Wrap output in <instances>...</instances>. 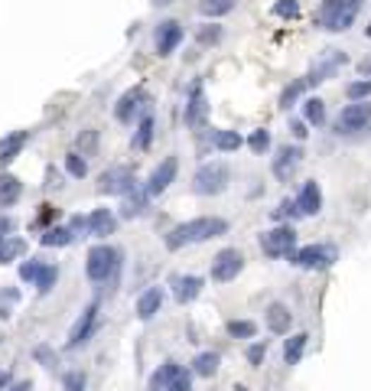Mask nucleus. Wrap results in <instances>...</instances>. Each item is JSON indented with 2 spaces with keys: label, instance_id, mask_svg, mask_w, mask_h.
Returning <instances> with one entry per match:
<instances>
[{
  "label": "nucleus",
  "instance_id": "1",
  "mask_svg": "<svg viewBox=\"0 0 371 391\" xmlns=\"http://www.w3.org/2000/svg\"><path fill=\"white\" fill-rule=\"evenodd\" d=\"M228 231V222L225 219H215V215H202V219H193V222H183L176 229L166 235V248L169 251H179L183 245H199V241H209V239H219Z\"/></svg>",
  "mask_w": 371,
  "mask_h": 391
},
{
  "label": "nucleus",
  "instance_id": "2",
  "mask_svg": "<svg viewBox=\"0 0 371 391\" xmlns=\"http://www.w3.org/2000/svg\"><path fill=\"white\" fill-rule=\"evenodd\" d=\"M365 0H322L320 13H316V23L329 33H346L348 26L355 23L358 10H362Z\"/></svg>",
  "mask_w": 371,
  "mask_h": 391
},
{
  "label": "nucleus",
  "instance_id": "3",
  "mask_svg": "<svg viewBox=\"0 0 371 391\" xmlns=\"http://www.w3.org/2000/svg\"><path fill=\"white\" fill-rule=\"evenodd\" d=\"M231 183V170H228L221 160H212V163H202L193 176V189L199 196H219L228 189Z\"/></svg>",
  "mask_w": 371,
  "mask_h": 391
},
{
  "label": "nucleus",
  "instance_id": "4",
  "mask_svg": "<svg viewBox=\"0 0 371 391\" xmlns=\"http://www.w3.org/2000/svg\"><path fill=\"white\" fill-rule=\"evenodd\" d=\"M362 131H371V104L368 102L346 104L336 118V134H362Z\"/></svg>",
  "mask_w": 371,
  "mask_h": 391
},
{
  "label": "nucleus",
  "instance_id": "5",
  "mask_svg": "<svg viewBox=\"0 0 371 391\" xmlns=\"http://www.w3.org/2000/svg\"><path fill=\"white\" fill-rule=\"evenodd\" d=\"M118 271V251L111 245H95L88 251V261H85V274L92 277V281H108L111 274Z\"/></svg>",
  "mask_w": 371,
  "mask_h": 391
},
{
  "label": "nucleus",
  "instance_id": "6",
  "mask_svg": "<svg viewBox=\"0 0 371 391\" xmlns=\"http://www.w3.org/2000/svg\"><path fill=\"white\" fill-rule=\"evenodd\" d=\"M336 258H339V251L332 245H306V248H300V251H293L290 261H293L296 267H303V271H322V267H332Z\"/></svg>",
  "mask_w": 371,
  "mask_h": 391
},
{
  "label": "nucleus",
  "instance_id": "7",
  "mask_svg": "<svg viewBox=\"0 0 371 391\" xmlns=\"http://www.w3.org/2000/svg\"><path fill=\"white\" fill-rule=\"evenodd\" d=\"M261 248L267 258H284V255H293L296 248V231L293 225H277V229H270L261 235Z\"/></svg>",
  "mask_w": 371,
  "mask_h": 391
},
{
  "label": "nucleus",
  "instance_id": "8",
  "mask_svg": "<svg viewBox=\"0 0 371 391\" xmlns=\"http://www.w3.org/2000/svg\"><path fill=\"white\" fill-rule=\"evenodd\" d=\"M241 267H245L241 251L238 248H221L219 255L212 258V281H219V284L235 281L238 274H241Z\"/></svg>",
  "mask_w": 371,
  "mask_h": 391
},
{
  "label": "nucleus",
  "instance_id": "9",
  "mask_svg": "<svg viewBox=\"0 0 371 391\" xmlns=\"http://www.w3.org/2000/svg\"><path fill=\"white\" fill-rule=\"evenodd\" d=\"M134 186H137V176L130 167H111L98 179V193H104V196H127Z\"/></svg>",
  "mask_w": 371,
  "mask_h": 391
},
{
  "label": "nucleus",
  "instance_id": "10",
  "mask_svg": "<svg viewBox=\"0 0 371 391\" xmlns=\"http://www.w3.org/2000/svg\"><path fill=\"white\" fill-rule=\"evenodd\" d=\"M348 62V56L342 49H326L316 59V66H312V72H310V78H306V85H320V82H326V78H332L339 72V68Z\"/></svg>",
  "mask_w": 371,
  "mask_h": 391
},
{
  "label": "nucleus",
  "instance_id": "11",
  "mask_svg": "<svg viewBox=\"0 0 371 391\" xmlns=\"http://www.w3.org/2000/svg\"><path fill=\"white\" fill-rule=\"evenodd\" d=\"M179 43H183V23H179V20H163V23L153 30L157 56H173Z\"/></svg>",
  "mask_w": 371,
  "mask_h": 391
},
{
  "label": "nucleus",
  "instance_id": "12",
  "mask_svg": "<svg viewBox=\"0 0 371 391\" xmlns=\"http://www.w3.org/2000/svg\"><path fill=\"white\" fill-rule=\"evenodd\" d=\"M176 173H179V160H176V157H163L160 167L150 173V179H147V193H150V196L166 193V189L173 186Z\"/></svg>",
  "mask_w": 371,
  "mask_h": 391
},
{
  "label": "nucleus",
  "instance_id": "13",
  "mask_svg": "<svg viewBox=\"0 0 371 391\" xmlns=\"http://www.w3.org/2000/svg\"><path fill=\"white\" fill-rule=\"evenodd\" d=\"M205 114H209V102H205L202 85L195 82V85L189 88V102H186V111H183L186 128H202V124H205Z\"/></svg>",
  "mask_w": 371,
  "mask_h": 391
},
{
  "label": "nucleus",
  "instance_id": "14",
  "mask_svg": "<svg viewBox=\"0 0 371 391\" xmlns=\"http://www.w3.org/2000/svg\"><path fill=\"white\" fill-rule=\"evenodd\" d=\"M95 323H98V306H85V313L75 320V326L68 330V342L66 346L68 349H78L82 342H88V336H92V330H95Z\"/></svg>",
  "mask_w": 371,
  "mask_h": 391
},
{
  "label": "nucleus",
  "instance_id": "15",
  "mask_svg": "<svg viewBox=\"0 0 371 391\" xmlns=\"http://www.w3.org/2000/svg\"><path fill=\"white\" fill-rule=\"evenodd\" d=\"M300 160H303V147H280L277 157H274V176L277 179H290L296 173V167H300Z\"/></svg>",
  "mask_w": 371,
  "mask_h": 391
},
{
  "label": "nucleus",
  "instance_id": "16",
  "mask_svg": "<svg viewBox=\"0 0 371 391\" xmlns=\"http://www.w3.org/2000/svg\"><path fill=\"white\" fill-rule=\"evenodd\" d=\"M114 229H118V215L111 212V209H95L88 215V231H92L95 239H108V235H114Z\"/></svg>",
  "mask_w": 371,
  "mask_h": 391
},
{
  "label": "nucleus",
  "instance_id": "17",
  "mask_svg": "<svg viewBox=\"0 0 371 391\" xmlns=\"http://www.w3.org/2000/svg\"><path fill=\"white\" fill-rule=\"evenodd\" d=\"M140 102H147L140 88H134V92H124V95H121V102H118V108H114V118H118L121 124H130L137 111L144 108Z\"/></svg>",
  "mask_w": 371,
  "mask_h": 391
},
{
  "label": "nucleus",
  "instance_id": "18",
  "mask_svg": "<svg viewBox=\"0 0 371 391\" xmlns=\"http://www.w3.org/2000/svg\"><path fill=\"white\" fill-rule=\"evenodd\" d=\"M296 205H300V212L303 215H316L322 209V189H320L316 179L303 183V189H300V196H296Z\"/></svg>",
  "mask_w": 371,
  "mask_h": 391
},
{
  "label": "nucleus",
  "instance_id": "19",
  "mask_svg": "<svg viewBox=\"0 0 371 391\" xmlns=\"http://www.w3.org/2000/svg\"><path fill=\"white\" fill-rule=\"evenodd\" d=\"M264 320H267V330L277 332V336H284V332H290V323H293V313H290L284 303H270L267 313H264Z\"/></svg>",
  "mask_w": 371,
  "mask_h": 391
},
{
  "label": "nucleus",
  "instance_id": "20",
  "mask_svg": "<svg viewBox=\"0 0 371 391\" xmlns=\"http://www.w3.org/2000/svg\"><path fill=\"white\" fill-rule=\"evenodd\" d=\"M26 140H30V131H13V134L4 137V140H0V163L17 160L20 150L26 147Z\"/></svg>",
  "mask_w": 371,
  "mask_h": 391
},
{
  "label": "nucleus",
  "instance_id": "21",
  "mask_svg": "<svg viewBox=\"0 0 371 391\" xmlns=\"http://www.w3.org/2000/svg\"><path fill=\"white\" fill-rule=\"evenodd\" d=\"M147 199H150V193L140 189V186H134L130 193H127L124 205H121V215H124V219H140V215L147 212Z\"/></svg>",
  "mask_w": 371,
  "mask_h": 391
},
{
  "label": "nucleus",
  "instance_id": "22",
  "mask_svg": "<svg viewBox=\"0 0 371 391\" xmlns=\"http://www.w3.org/2000/svg\"><path fill=\"white\" fill-rule=\"evenodd\" d=\"M160 306H163V290L150 287L140 294V300H137V316H140V320H153V316L160 313Z\"/></svg>",
  "mask_w": 371,
  "mask_h": 391
},
{
  "label": "nucleus",
  "instance_id": "23",
  "mask_svg": "<svg viewBox=\"0 0 371 391\" xmlns=\"http://www.w3.org/2000/svg\"><path fill=\"white\" fill-rule=\"evenodd\" d=\"M179 375H183V368H179L176 362H166V366H160L157 372L150 375V391H166L169 385L179 378Z\"/></svg>",
  "mask_w": 371,
  "mask_h": 391
},
{
  "label": "nucleus",
  "instance_id": "24",
  "mask_svg": "<svg viewBox=\"0 0 371 391\" xmlns=\"http://www.w3.org/2000/svg\"><path fill=\"white\" fill-rule=\"evenodd\" d=\"M20 193H23L20 179L10 176V173H4V176H0V209H10V205L20 199Z\"/></svg>",
  "mask_w": 371,
  "mask_h": 391
},
{
  "label": "nucleus",
  "instance_id": "25",
  "mask_svg": "<svg viewBox=\"0 0 371 391\" xmlns=\"http://www.w3.org/2000/svg\"><path fill=\"white\" fill-rule=\"evenodd\" d=\"M199 294H202V277H193V274H189V277H179L176 281V300L179 303H193Z\"/></svg>",
  "mask_w": 371,
  "mask_h": 391
},
{
  "label": "nucleus",
  "instance_id": "26",
  "mask_svg": "<svg viewBox=\"0 0 371 391\" xmlns=\"http://www.w3.org/2000/svg\"><path fill=\"white\" fill-rule=\"evenodd\" d=\"M241 144H245V140H241V134H238V131H225V128L212 131V147H215V150L231 153V150H238Z\"/></svg>",
  "mask_w": 371,
  "mask_h": 391
},
{
  "label": "nucleus",
  "instance_id": "27",
  "mask_svg": "<svg viewBox=\"0 0 371 391\" xmlns=\"http://www.w3.org/2000/svg\"><path fill=\"white\" fill-rule=\"evenodd\" d=\"M306 342H310V336H306V332H296V336H290V339L284 342V362H287V366H296V362L303 359Z\"/></svg>",
  "mask_w": 371,
  "mask_h": 391
},
{
  "label": "nucleus",
  "instance_id": "28",
  "mask_svg": "<svg viewBox=\"0 0 371 391\" xmlns=\"http://www.w3.org/2000/svg\"><path fill=\"white\" fill-rule=\"evenodd\" d=\"M303 118H306V124H312V128H322V124H326V102H322V98H306Z\"/></svg>",
  "mask_w": 371,
  "mask_h": 391
},
{
  "label": "nucleus",
  "instance_id": "29",
  "mask_svg": "<svg viewBox=\"0 0 371 391\" xmlns=\"http://www.w3.org/2000/svg\"><path fill=\"white\" fill-rule=\"evenodd\" d=\"M72 239H75V235H72V229H66V225H52V229H46L39 235V241L46 248H62V245H68Z\"/></svg>",
  "mask_w": 371,
  "mask_h": 391
},
{
  "label": "nucleus",
  "instance_id": "30",
  "mask_svg": "<svg viewBox=\"0 0 371 391\" xmlns=\"http://www.w3.org/2000/svg\"><path fill=\"white\" fill-rule=\"evenodd\" d=\"M26 251V241L17 239V235H7V239H0V264L13 261V258H20Z\"/></svg>",
  "mask_w": 371,
  "mask_h": 391
},
{
  "label": "nucleus",
  "instance_id": "31",
  "mask_svg": "<svg viewBox=\"0 0 371 391\" xmlns=\"http://www.w3.org/2000/svg\"><path fill=\"white\" fill-rule=\"evenodd\" d=\"M219 352H199V356H195V362H193V368H195V375H205V378H209V375H215L219 372Z\"/></svg>",
  "mask_w": 371,
  "mask_h": 391
},
{
  "label": "nucleus",
  "instance_id": "32",
  "mask_svg": "<svg viewBox=\"0 0 371 391\" xmlns=\"http://www.w3.org/2000/svg\"><path fill=\"white\" fill-rule=\"evenodd\" d=\"M235 10V0H202L199 4V13L202 17H225Z\"/></svg>",
  "mask_w": 371,
  "mask_h": 391
},
{
  "label": "nucleus",
  "instance_id": "33",
  "mask_svg": "<svg viewBox=\"0 0 371 391\" xmlns=\"http://www.w3.org/2000/svg\"><path fill=\"white\" fill-rule=\"evenodd\" d=\"M56 281H59V267H56V264H42V271H39L33 287L39 290V294H49V290L56 287Z\"/></svg>",
  "mask_w": 371,
  "mask_h": 391
},
{
  "label": "nucleus",
  "instance_id": "34",
  "mask_svg": "<svg viewBox=\"0 0 371 391\" xmlns=\"http://www.w3.org/2000/svg\"><path fill=\"white\" fill-rule=\"evenodd\" d=\"M150 140H153V118H150V114H144V118H140V124H137L134 147H137V150H147V147H150Z\"/></svg>",
  "mask_w": 371,
  "mask_h": 391
},
{
  "label": "nucleus",
  "instance_id": "35",
  "mask_svg": "<svg viewBox=\"0 0 371 391\" xmlns=\"http://www.w3.org/2000/svg\"><path fill=\"white\" fill-rule=\"evenodd\" d=\"M228 332H231L235 339H254V336H257V326H254L251 320H231Z\"/></svg>",
  "mask_w": 371,
  "mask_h": 391
},
{
  "label": "nucleus",
  "instance_id": "36",
  "mask_svg": "<svg viewBox=\"0 0 371 391\" xmlns=\"http://www.w3.org/2000/svg\"><path fill=\"white\" fill-rule=\"evenodd\" d=\"M274 13H277L280 20H296L300 17V0H277V4H274Z\"/></svg>",
  "mask_w": 371,
  "mask_h": 391
},
{
  "label": "nucleus",
  "instance_id": "37",
  "mask_svg": "<svg viewBox=\"0 0 371 391\" xmlns=\"http://www.w3.org/2000/svg\"><path fill=\"white\" fill-rule=\"evenodd\" d=\"M66 170H68V176L82 179L85 173H88V163H85L82 153H68V157H66Z\"/></svg>",
  "mask_w": 371,
  "mask_h": 391
},
{
  "label": "nucleus",
  "instance_id": "38",
  "mask_svg": "<svg viewBox=\"0 0 371 391\" xmlns=\"http://www.w3.org/2000/svg\"><path fill=\"white\" fill-rule=\"evenodd\" d=\"M248 147H251L257 157H261V153H267V150H270V131L257 128V131L251 134V140H248Z\"/></svg>",
  "mask_w": 371,
  "mask_h": 391
},
{
  "label": "nucleus",
  "instance_id": "39",
  "mask_svg": "<svg viewBox=\"0 0 371 391\" xmlns=\"http://www.w3.org/2000/svg\"><path fill=\"white\" fill-rule=\"evenodd\" d=\"M39 271H42V261H39V258H30V261L20 264V277H23V281H30V284H36Z\"/></svg>",
  "mask_w": 371,
  "mask_h": 391
},
{
  "label": "nucleus",
  "instance_id": "40",
  "mask_svg": "<svg viewBox=\"0 0 371 391\" xmlns=\"http://www.w3.org/2000/svg\"><path fill=\"white\" fill-rule=\"evenodd\" d=\"M346 95L352 98V102H368L371 98V82H352V85L346 88Z\"/></svg>",
  "mask_w": 371,
  "mask_h": 391
},
{
  "label": "nucleus",
  "instance_id": "41",
  "mask_svg": "<svg viewBox=\"0 0 371 391\" xmlns=\"http://www.w3.org/2000/svg\"><path fill=\"white\" fill-rule=\"evenodd\" d=\"M303 88H306V78H300V82H293V85H290L287 92L280 95V108H290V104H293L296 98L303 95Z\"/></svg>",
  "mask_w": 371,
  "mask_h": 391
},
{
  "label": "nucleus",
  "instance_id": "42",
  "mask_svg": "<svg viewBox=\"0 0 371 391\" xmlns=\"http://www.w3.org/2000/svg\"><path fill=\"white\" fill-rule=\"evenodd\" d=\"M296 219V215H303L300 212V205H296V199H284V203L277 205V209H274V219Z\"/></svg>",
  "mask_w": 371,
  "mask_h": 391
},
{
  "label": "nucleus",
  "instance_id": "43",
  "mask_svg": "<svg viewBox=\"0 0 371 391\" xmlns=\"http://www.w3.org/2000/svg\"><path fill=\"white\" fill-rule=\"evenodd\" d=\"M62 391H85V375L82 372H66V378H62Z\"/></svg>",
  "mask_w": 371,
  "mask_h": 391
},
{
  "label": "nucleus",
  "instance_id": "44",
  "mask_svg": "<svg viewBox=\"0 0 371 391\" xmlns=\"http://www.w3.org/2000/svg\"><path fill=\"white\" fill-rule=\"evenodd\" d=\"M221 40V26H202L199 30V43L202 46H212V43H219Z\"/></svg>",
  "mask_w": 371,
  "mask_h": 391
},
{
  "label": "nucleus",
  "instance_id": "45",
  "mask_svg": "<svg viewBox=\"0 0 371 391\" xmlns=\"http://www.w3.org/2000/svg\"><path fill=\"white\" fill-rule=\"evenodd\" d=\"M264 356H267V346H264V342H254V346L248 349V362H251V366H261Z\"/></svg>",
  "mask_w": 371,
  "mask_h": 391
},
{
  "label": "nucleus",
  "instance_id": "46",
  "mask_svg": "<svg viewBox=\"0 0 371 391\" xmlns=\"http://www.w3.org/2000/svg\"><path fill=\"white\" fill-rule=\"evenodd\" d=\"M95 140H98V134H95V131H88L85 137H78V147H82V157H85V153H92V150H95Z\"/></svg>",
  "mask_w": 371,
  "mask_h": 391
},
{
  "label": "nucleus",
  "instance_id": "47",
  "mask_svg": "<svg viewBox=\"0 0 371 391\" xmlns=\"http://www.w3.org/2000/svg\"><path fill=\"white\" fill-rule=\"evenodd\" d=\"M166 391H193V382H189V375H179V378H176V382H173V385H169V388Z\"/></svg>",
  "mask_w": 371,
  "mask_h": 391
},
{
  "label": "nucleus",
  "instance_id": "48",
  "mask_svg": "<svg viewBox=\"0 0 371 391\" xmlns=\"http://www.w3.org/2000/svg\"><path fill=\"white\" fill-rule=\"evenodd\" d=\"M68 229H72V235H75V231H85V229H88V219H82V215H75V219L68 222Z\"/></svg>",
  "mask_w": 371,
  "mask_h": 391
},
{
  "label": "nucleus",
  "instance_id": "49",
  "mask_svg": "<svg viewBox=\"0 0 371 391\" xmlns=\"http://www.w3.org/2000/svg\"><path fill=\"white\" fill-rule=\"evenodd\" d=\"M290 131H293L296 140H303V137H306V124H300V121H293V124H290Z\"/></svg>",
  "mask_w": 371,
  "mask_h": 391
},
{
  "label": "nucleus",
  "instance_id": "50",
  "mask_svg": "<svg viewBox=\"0 0 371 391\" xmlns=\"http://www.w3.org/2000/svg\"><path fill=\"white\" fill-rule=\"evenodd\" d=\"M10 229H13V222H10V219H0V239H7Z\"/></svg>",
  "mask_w": 371,
  "mask_h": 391
},
{
  "label": "nucleus",
  "instance_id": "51",
  "mask_svg": "<svg viewBox=\"0 0 371 391\" xmlns=\"http://www.w3.org/2000/svg\"><path fill=\"white\" fill-rule=\"evenodd\" d=\"M7 391H33V385H30V382H17V385H10Z\"/></svg>",
  "mask_w": 371,
  "mask_h": 391
},
{
  "label": "nucleus",
  "instance_id": "52",
  "mask_svg": "<svg viewBox=\"0 0 371 391\" xmlns=\"http://www.w3.org/2000/svg\"><path fill=\"white\" fill-rule=\"evenodd\" d=\"M10 385V372H0V388H7Z\"/></svg>",
  "mask_w": 371,
  "mask_h": 391
},
{
  "label": "nucleus",
  "instance_id": "53",
  "mask_svg": "<svg viewBox=\"0 0 371 391\" xmlns=\"http://www.w3.org/2000/svg\"><path fill=\"white\" fill-rule=\"evenodd\" d=\"M153 7H166V4H173V0H150Z\"/></svg>",
  "mask_w": 371,
  "mask_h": 391
},
{
  "label": "nucleus",
  "instance_id": "54",
  "mask_svg": "<svg viewBox=\"0 0 371 391\" xmlns=\"http://www.w3.org/2000/svg\"><path fill=\"white\" fill-rule=\"evenodd\" d=\"M362 68H365V72H368V68H371V66H368V62H365V66H362Z\"/></svg>",
  "mask_w": 371,
  "mask_h": 391
},
{
  "label": "nucleus",
  "instance_id": "55",
  "mask_svg": "<svg viewBox=\"0 0 371 391\" xmlns=\"http://www.w3.org/2000/svg\"><path fill=\"white\" fill-rule=\"evenodd\" d=\"M368 40H371V26H368Z\"/></svg>",
  "mask_w": 371,
  "mask_h": 391
}]
</instances>
